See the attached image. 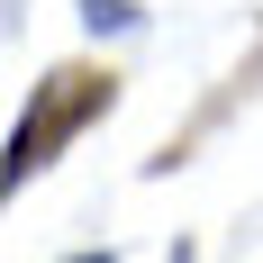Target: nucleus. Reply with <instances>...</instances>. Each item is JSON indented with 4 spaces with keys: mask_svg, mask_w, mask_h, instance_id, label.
I'll return each mask as SVG.
<instances>
[{
    "mask_svg": "<svg viewBox=\"0 0 263 263\" xmlns=\"http://www.w3.org/2000/svg\"><path fill=\"white\" fill-rule=\"evenodd\" d=\"M82 27H136L127 0H82Z\"/></svg>",
    "mask_w": 263,
    "mask_h": 263,
    "instance_id": "f03ea898",
    "label": "nucleus"
},
{
    "mask_svg": "<svg viewBox=\"0 0 263 263\" xmlns=\"http://www.w3.org/2000/svg\"><path fill=\"white\" fill-rule=\"evenodd\" d=\"M109 100H118V82H109L100 64H54L46 82H27V109L9 118V136H0V200H18L91 118H109Z\"/></svg>",
    "mask_w": 263,
    "mask_h": 263,
    "instance_id": "f257e3e1",
    "label": "nucleus"
},
{
    "mask_svg": "<svg viewBox=\"0 0 263 263\" xmlns=\"http://www.w3.org/2000/svg\"><path fill=\"white\" fill-rule=\"evenodd\" d=\"M73 263H118V254H109V245H100V254H73Z\"/></svg>",
    "mask_w": 263,
    "mask_h": 263,
    "instance_id": "7ed1b4c3",
    "label": "nucleus"
}]
</instances>
